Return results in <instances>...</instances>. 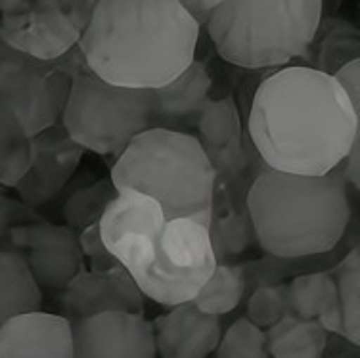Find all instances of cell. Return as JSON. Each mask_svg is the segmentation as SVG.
Masks as SVG:
<instances>
[{
  "label": "cell",
  "instance_id": "cell-1",
  "mask_svg": "<svg viewBox=\"0 0 360 358\" xmlns=\"http://www.w3.org/2000/svg\"><path fill=\"white\" fill-rule=\"evenodd\" d=\"M248 129L266 169L324 177L360 138V113L332 75L291 65L259 84Z\"/></svg>",
  "mask_w": 360,
  "mask_h": 358
},
{
  "label": "cell",
  "instance_id": "cell-2",
  "mask_svg": "<svg viewBox=\"0 0 360 358\" xmlns=\"http://www.w3.org/2000/svg\"><path fill=\"white\" fill-rule=\"evenodd\" d=\"M198 41L179 0H98L77 46L105 83L155 90L194 62Z\"/></svg>",
  "mask_w": 360,
  "mask_h": 358
},
{
  "label": "cell",
  "instance_id": "cell-3",
  "mask_svg": "<svg viewBox=\"0 0 360 358\" xmlns=\"http://www.w3.org/2000/svg\"><path fill=\"white\" fill-rule=\"evenodd\" d=\"M245 205L259 245L278 259L332 251L351 221L341 165L324 177L264 169L253 180Z\"/></svg>",
  "mask_w": 360,
  "mask_h": 358
},
{
  "label": "cell",
  "instance_id": "cell-4",
  "mask_svg": "<svg viewBox=\"0 0 360 358\" xmlns=\"http://www.w3.org/2000/svg\"><path fill=\"white\" fill-rule=\"evenodd\" d=\"M111 184L153 198L167 221L188 217L211 226L217 172L194 134L167 127L140 132L117 155Z\"/></svg>",
  "mask_w": 360,
  "mask_h": 358
},
{
  "label": "cell",
  "instance_id": "cell-5",
  "mask_svg": "<svg viewBox=\"0 0 360 358\" xmlns=\"http://www.w3.org/2000/svg\"><path fill=\"white\" fill-rule=\"evenodd\" d=\"M322 21V0H224L207 33L224 62L278 68L305 54Z\"/></svg>",
  "mask_w": 360,
  "mask_h": 358
},
{
  "label": "cell",
  "instance_id": "cell-6",
  "mask_svg": "<svg viewBox=\"0 0 360 358\" xmlns=\"http://www.w3.org/2000/svg\"><path fill=\"white\" fill-rule=\"evenodd\" d=\"M60 123L84 152L119 155L152 127V90L105 83L84 63L71 79Z\"/></svg>",
  "mask_w": 360,
  "mask_h": 358
},
{
  "label": "cell",
  "instance_id": "cell-7",
  "mask_svg": "<svg viewBox=\"0 0 360 358\" xmlns=\"http://www.w3.org/2000/svg\"><path fill=\"white\" fill-rule=\"evenodd\" d=\"M84 63L79 46L44 62L0 42V106L14 113L29 136H37L60 123L71 79Z\"/></svg>",
  "mask_w": 360,
  "mask_h": 358
},
{
  "label": "cell",
  "instance_id": "cell-8",
  "mask_svg": "<svg viewBox=\"0 0 360 358\" xmlns=\"http://www.w3.org/2000/svg\"><path fill=\"white\" fill-rule=\"evenodd\" d=\"M219 264L205 224L179 217L167 221L152 262L132 280L142 295L163 307L192 303Z\"/></svg>",
  "mask_w": 360,
  "mask_h": 358
},
{
  "label": "cell",
  "instance_id": "cell-9",
  "mask_svg": "<svg viewBox=\"0 0 360 358\" xmlns=\"http://www.w3.org/2000/svg\"><path fill=\"white\" fill-rule=\"evenodd\" d=\"M0 42L52 62L79 44L89 15L73 0H0Z\"/></svg>",
  "mask_w": 360,
  "mask_h": 358
},
{
  "label": "cell",
  "instance_id": "cell-10",
  "mask_svg": "<svg viewBox=\"0 0 360 358\" xmlns=\"http://www.w3.org/2000/svg\"><path fill=\"white\" fill-rule=\"evenodd\" d=\"M165 224V213L153 198L121 188L100 215L98 232L108 253L134 278L152 262Z\"/></svg>",
  "mask_w": 360,
  "mask_h": 358
},
{
  "label": "cell",
  "instance_id": "cell-11",
  "mask_svg": "<svg viewBox=\"0 0 360 358\" xmlns=\"http://www.w3.org/2000/svg\"><path fill=\"white\" fill-rule=\"evenodd\" d=\"M12 251L20 253L39 288L63 290L84 269L79 234L70 226L33 222L10 232Z\"/></svg>",
  "mask_w": 360,
  "mask_h": 358
},
{
  "label": "cell",
  "instance_id": "cell-12",
  "mask_svg": "<svg viewBox=\"0 0 360 358\" xmlns=\"http://www.w3.org/2000/svg\"><path fill=\"white\" fill-rule=\"evenodd\" d=\"M73 358H158L153 324L144 314L102 312L71 322Z\"/></svg>",
  "mask_w": 360,
  "mask_h": 358
},
{
  "label": "cell",
  "instance_id": "cell-13",
  "mask_svg": "<svg viewBox=\"0 0 360 358\" xmlns=\"http://www.w3.org/2000/svg\"><path fill=\"white\" fill-rule=\"evenodd\" d=\"M62 310L70 322L102 312L144 314V295L121 264L108 270L83 269L63 288Z\"/></svg>",
  "mask_w": 360,
  "mask_h": 358
},
{
  "label": "cell",
  "instance_id": "cell-14",
  "mask_svg": "<svg viewBox=\"0 0 360 358\" xmlns=\"http://www.w3.org/2000/svg\"><path fill=\"white\" fill-rule=\"evenodd\" d=\"M84 150L71 140L62 123L33 136V163L15 190L29 207L46 203L70 182L83 159Z\"/></svg>",
  "mask_w": 360,
  "mask_h": 358
},
{
  "label": "cell",
  "instance_id": "cell-15",
  "mask_svg": "<svg viewBox=\"0 0 360 358\" xmlns=\"http://www.w3.org/2000/svg\"><path fill=\"white\" fill-rule=\"evenodd\" d=\"M0 358H73L71 322L42 310L12 317L0 328Z\"/></svg>",
  "mask_w": 360,
  "mask_h": 358
},
{
  "label": "cell",
  "instance_id": "cell-16",
  "mask_svg": "<svg viewBox=\"0 0 360 358\" xmlns=\"http://www.w3.org/2000/svg\"><path fill=\"white\" fill-rule=\"evenodd\" d=\"M153 324L155 351L160 358H207L221 339V322L192 303L173 307Z\"/></svg>",
  "mask_w": 360,
  "mask_h": 358
},
{
  "label": "cell",
  "instance_id": "cell-17",
  "mask_svg": "<svg viewBox=\"0 0 360 358\" xmlns=\"http://www.w3.org/2000/svg\"><path fill=\"white\" fill-rule=\"evenodd\" d=\"M198 142L219 174L234 177L242 171L245 158L242 146V119L234 98L209 100L198 115Z\"/></svg>",
  "mask_w": 360,
  "mask_h": 358
},
{
  "label": "cell",
  "instance_id": "cell-18",
  "mask_svg": "<svg viewBox=\"0 0 360 358\" xmlns=\"http://www.w3.org/2000/svg\"><path fill=\"white\" fill-rule=\"evenodd\" d=\"M211 77L201 62H192L176 79L161 89L152 90L153 123L163 119L167 123H180L194 117L209 102Z\"/></svg>",
  "mask_w": 360,
  "mask_h": 358
},
{
  "label": "cell",
  "instance_id": "cell-19",
  "mask_svg": "<svg viewBox=\"0 0 360 358\" xmlns=\"http://www.w3.org/2000/svg\"><path fill=\"white\" fill-rule=\"evenodd\" d=\"M290 312L303 320H319L328 333L343 338L340 299L335 280L330 272H312L293 278L288 283Z\"/></svg>",
  "mask_w": 360,
  "mask_h": 358
},
{
  "label": "cell",
  "instance_id": "cell-20",
  "mask_svg": "<svg viewBox=\"0 0 360 358\" xmlns=\"http://www.w3.org/2000/svg\"><path fill=\"white\" fill-rule=\"evenodd\" d=\"M264 338L274 358H322L328 345V331L319 320H303L291 312L266 328Z\"/></svg>",
  "mask_w": 360,
  "mask_h": 358
},
{
  "label": "cell",
  "instance_id": "cell-21",
  "mask_svg": "<svg viewBox=\"0 0 360 358\" xmlns=\"http://www.w3.org/2000/svg\"><path fill=\"white\" fill-rule=\"evenodd\" d=\"M41 303V288L33 280L23 257L0 249V328L12 317L39 310Z\"/></svg>",
  "mask_w": 360,
  "mask_h": 358
},
{
  "label": "cell",
  "instance_id": "cell-22",
  "mask_svg": "<svg viewBox=\"0 0 360 358\" xmlns=\"http://www.w3.org/2000/svg\"><path fill=\"white\" fill-rule=\"evenodd\" d=\"M33 163V138L15 115L0 106V186L15 188Z\"/></svg>",
  "mask_w": 360,
  "mask_h": 358
},
{
  "label": "cell",
  "instance_id": "cell-23",
  "mask_svg": "<svg viewBox=\"0 0 360 358\" xmlns=\"http://www.w3.org/2000/svg\"><path fill=\"white\" fill-rule=\"evenodd\" d=\"M245 272L238 264H217L213 274L203 283V288L194 297L195 309L209 317H222L229 314L240 305L245 293Z\"/></svg>",
  "mask_w": 360,
  "mask_h": 358
},
{
  "label": "cell",
  "instance_id": "cell-24",
  "mask_svg": "<svg viewBox=\"0 0 360 358\" xmlns=\"http://www.w3.org/2000/svg\"><path fill=\"white\" fill-rule=\"evenodd\" d=\"M335 280L340 299L343 338L360 343V249L354 248L330 272Z\"/></svg>",
  "mask_w": 360,
  "mask_h": 358
},
{
  "label": "cell",
  "instance_id": "cell-25",
  "mask_svg": "<svg viewBox=\"0 0 360 358\" xmlns=\"http://www.w3.org/2000/svg\"><path fill=\"white\" fill-rule=\"evenodd\" d=\"M217 358H269L264 331L248 318L236 320L219 339Z\"/></svg>",
  "mask_w": 360,
  "mask_h": 358
},
{
  "label": "cell",
  "instance_id": "cell-26",
  "mask_svg": "<svg viewBox=\"0 0 360 358\" xmlns=\"http://www.w3.org/2000/svg\"><path fill=\"white\" fill-rule=\"evenodd\" d=\"M115 188L110 182H98L94 186L77 192L65 205V221L71 230H84L92 222H98L105 205L115 196Z\"/></svg>",
  "mask_w": 360,
  "mask_h": 358
},
{
  "label": "cell",
  "instance_id": "cell-27",
  "mask_svg": "<svg viewBox=\"0 0 360 358\" xmlns=\"http://www.w3.org/2000/svg\"><path fill=\"white\" fill-rule=\"evenodd\" d=\"M359 31L349 23H341L332 29V33L326 34L314 69L326 75H333L345 63L359 60Z\"/></svg>",
  "mask_w": 360,
  "mask_h": 358
},
{
  "label": "cell",
  "instance_id": "cell-28",
  "mask_svg": "<svg viewBox=\"0 0 360 358\" xmlns=\"http://www.w3.org/2000/svg\"><path fill=\"white\" fill-rule=\"evenodd\" d=\"M285 314H290V303H288V286L285 283H264L259 286L248 303V320L257 328H270L278 320H282Z\"/></svg>",
  "mask_w": 360,
  "mask_h": 358
},
{
  "label": "cell",
  "instance_id": "cell-29",
  "mask_svg": "<svg viewBox=\"0 0 360 358\" xmlns=\"http://www.w3.org/2000/svg\"><path fill=\"white\" fill-rule=\"evenodd\" d=\"M42 219L35 213L33 207L25 205L23 201L8 198L4 188L0 186V249L2 251H12L10 245V232L15 226L23 224H33L41 222Z\"/></svg>",
  "mask_w": 360,
  "mask_h": 358
},
{
  "label": "cell",
  "instance_id": "cell-30",
  "mask_svg": "<svg viewBox=\"0 0 360 358\" xmlns=\"http://www.w3.org/2000/svg\"><path fill=\"white\" fill-rule=\"evenodd\" d=\"M79 245L83 255L90 261V270H108L111 267H117L119 262L108 253V249L100 240V232H98V222H92L90 226L81 230L79 234Z\"/></svg>",
  "mask_w": 360,
  "mask_h": 358
},
{
  "label": "cell",
  "instance_id": "cell-31",
  "mask_svg": "<svg viewBox=\"0 0 360 358\" xmlns=\"http://www.w3.org/2000/svg\"><path fill=\"white\" fill-rule=\"evenodd\" d=\"M332 77L340 83L347 98L353 103L354 110L360 113V60H353V62L345 63Z\"/></svg>",
  "mask_w": 360,
  "mask_h": 358
},
{
  "label": "cell",
  "instance_id": "cell-32",
  "mask_svg": "<svg viewBox=\"0 0 360 358\" xmlns=\"http://www.w3.org/2000/svg\"><path fill=\"white\" fill-rule=\"evenodd\" d=\"M180 6L186 10V14L198 23V25H207L211 15L221 6L224 0H179Z\"/></svg>",
  "mask_w": 360,
  "mask_h": 358
},
{
  "label": "cell",
  "instance_id": "cell-33",
  "mask_svg": "<svg viewBox=\"0 0 360 358\" xmlns=\"http://www.w3.org/2000/svg\"><path fill=\"white\" fill-rule=\"evenodd\" d=\"M341 171H343V177L347 179V182H351L356 190L360 188V138L354 140V144L351 146V150L347 153V158L343 159L341 163Z\"/></svg>",
  "mask_w": 360,
  "mask_h": 358
},
{
  "label": "cell",
  "instance_id": "cell-34",
  "mask_svg": "<svg viewBox=\"0 0 360 358\" xmlns=\"http://www.w3.org/2000/svg\"><path fill=\"white\" fill-rule=\"evenodd\" d=\"M73 2H75L77 6L81 8L86 15L92 14V10H94V6L98 4V0H73Z\"/></svg>",
  "mask_w": 360,
  "mask_h": 358
}]
</instances>
